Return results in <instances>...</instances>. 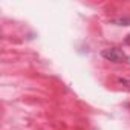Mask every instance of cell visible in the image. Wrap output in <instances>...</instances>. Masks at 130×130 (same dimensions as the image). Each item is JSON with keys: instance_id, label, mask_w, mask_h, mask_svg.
<instances>
[{"instance_id": "6da1fadb", "label": "cell", "mask_w": 130, "mask_h": 130, "mask_svg": "<svg viewBox=\"0 0 130 130\" xmlns=\"http://www.w3.org/2000/svg\"><path fill=\"white\" fill-rule=\"evenodd\" d=\"M101 57L107 61H112V63H125L128 61V57L125 52H122L121 49L118 47H109V49H103L101 51Z\"/></svg>"}, {"instance_id": "7a4b0ae2", "label": "cell", "mask_w": 130, "mask_h": 130, "mask_svg": "<svg viewBox=\"0 0 130 130\" xmlns=\"http://www.w3.org/2000/svg\"><path fill=\"white\" fill-rule=\"evenodd\" d=\"M110 23L115 26H130V17H116L110 19Z\"/></svg>"}, {"instance_id": "3957f363", "label": "cell", "mask_w": 130, "mask_h": 130, "mask_svg": "<svg viewBox=\"0 0 130 130\" xmlns=\"http://www.w3.org/2000/svg\"><path fill=\"white\" fill-rule=\"evenodd\" d=\"M118 83H119V84H122L124 87L130 89V80H127V78H118Z\"/></svg>"}, {"instance_id": "277c9868", "label": "cell", "mask_w": 130, "mask_h": 130, "mask_svg": "<svg viewBox=\"0 0 130 130\" xmlns=\"http://www.w3.org/2000/svg\"><path fill=\"white\" fill-rule=\"evenodd\" d=\"M124 43H125L127 46H130V34H128V35H127V37L124 38Z\"/></svg>"}]
</instances>
